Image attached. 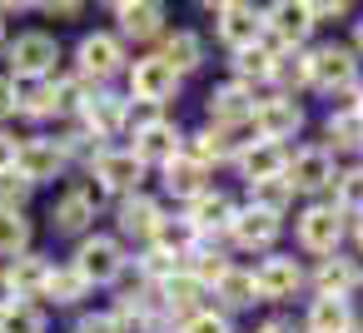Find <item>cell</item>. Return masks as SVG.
I'll list each match as a JSON object with an SVG mask.
<instances>
[{
  "instance_id": "1",
  "label": "cell",
  "mask_w": 363,
  "mask_h": 333,
  "mask_svg": "<svg viewBox=\"0 0 363 333\" xmlns=\"http://www.w3.org/2000/svg\"><path fill=\"white\" fill-rule=\"evenodd\" d=\"M70 269H75L90 288H105V283H120V278H125L130 259H125V244H120L115 234H85V239L75 244Z\"/></svg>"
},
{
  "instance_id": "2",
  "label": "cell",
  "mask_w": 363,
  "mask_h": 333,
  "mask_svg": "<svg viewBox=\"0 0 363 333\" xmlns=\"http://www.w3.org/2000/svg\"><path fill=\"white\" fill-rule=\"evenodd\" d=\"M308 85L318 95H348V90H358V55L348 45H318V50H308Z\"/></svg>"
},
{
  "instance_id": "3",
  "label": "cell",
  "mask_w": 363,
  "mask_h": 333,
  "mask_svg": "<svg viewBox=\"0 0 363 333\" xmlns=\"http://www.w3.org/2000/svg\"><path fill=\"white\" fill-rule=\"evenodd\" d=\"M6 60H11V75L16 80H50V70L60 60V45H55L50 30H21L6 45Z\"/></svg>"
},
{
  "instance_id": "4",
  "label": "cell",
  "mask_w": 363,
  "mask_h": 333,
  "mask_svg": "<svg viewBox=\"0 0 363 333\" xmlns=\"http://www.w3.org/2000/svg\"><path fill=\"white\" fill-rule=\"evenodd\" d=\"M130 154L150 169V164H169V159H179L184 154V130L169 120V115H155V120H145L140 130H130Z\"/></svg>"
},
{
  "instance_id": "5",
  "label": "cell",
  "mask_w": 363,
  "mask_h": 333,
  "mask_svg": "<svg viewBox=\"0 0 363 333\" xmlns=\"http://www.w3.org/2000/svg\"><path fill=\"white\" fill-rule=\"evenodd\" d=\"M174 95H179V75H174L160 55L130 60V105H155V110H164Z\"/></svg>"
},
{
  "instance_id": "6",
  "label": "cell",
  "mask_w": 363,
  "mask_h": 333,
  "mask_svg": "<svg viewBox=\"0 0 363 333\" xmlns=\"http://www.w3.org/2000/svg\"><path fill=\"white\" fill-rule=\"evenodd\" d=\"M75 65L85 80H110L120 70H130V55H125V40L110 35V30H90L80 45H75Z\"/></svg>"
},
{
  "instance_id": "7",
  "label": "cell",
  "mask_w": 363,
  "mask_h": 333,
  "mask_svg": "<svg viewBox=\"0 0 363 333\" xmlns=\"http://www.w3.org/2000/svg\"><path fill=\"white\" fill-rule=\"evenodd\" d=\"M294 239H298V249H308V254H338V244H343V214L333 209V204H308L298 219H294Z\"/></svg>"
},
{
  "instance_id": "8",
  "label": "cell",
  "mask_w": 363,
  "mask_h": 333,
  "mask_svg": "<svg viewBox=\"0 0 363 333\" xmlns=\"http://www.w3.org/2000/svg\"><path fill=\"white\" fill-rule=\"evenodd\" d=\"M284 179H289V189H294V194H318V189H333L338 169H333V154H328L323 145H303V149H294V154H289Z\"/></svg>"
},
{
  "instance_id": "9",
  "label": "cell",
  "mask_w": 363,
  "mask_h": 333,
  "mask_svg": "<svg viewBox=\"0 0 363 333\" xmlns=\"http://www.w3.org/2000/svg\"><path fill=\"white\" fill-rule=\"evenodd\" d=\"M308 30H313V16L303 0H279V6L264 11V40L274 50H298L308 40Z\"/></svg>"
},
{
  "instance_id": "10",
  "label": "cell",
  "mask_w": 363,
  "mask_h": 333,
  "mask_svg": "<svg viewBox=\"0 0 363 333\" xmlns=\"http://www.w3.org/2000/svg\"><path fill=\"white\" fill-rule=\"evenodd\" d=\"M303 130V105L294 95H269L254 105V135L269 140V145H284Z\"/></svg>"
},
{
  "instance_id": "11",
  "label": "cell",
  "mask_w": 363,
  "mask_h": 333,
  "mask_svg": "<svg viewBox=\"0 0 363 333\" xmlns=\"http://www.w3.org/2000/svg\"><path fill=\"white\" fill-rule=\"evenodd\" d=\"M214 35H219L229 50L259 45V40H264V11L239 6V0H224V6H214Z\"/></svg>"
},
{
  "instance_id": "12",
  "label": "cell",
  "mask_w": 363,
  "mask_h": 333,
  "mask_svg": "<svg viewBox=\"0 0 363 333\" xmlns=\"http://www.w3.org/2000/svg\"><path fill=\"white\" fill-rule=\"evenodd\" d=\"M80 130L95 140H110L130 125V95H110V90H90V100L80 105Z\"/></svg>"
},
{
  "instance_id": "13",
  "label": "cell",
  "mask_w": 363,
  "mask_h": 333,
  "mask_svg": "<svg viewBox=\"0 0 363 333\" xmlns=\"http://www.w3.org/2000/svg\"><path fill=\"white\" fill-rule=\"evenodd\" d=\"M90 179H95L105 194H110V189H115V194H140L145 164L130 154V145H125V149H110V145H105V149L95 154V164H90Z\"/></svg>"
},
{
  "instance_id": "14",
  "label": "cell",
  "mask_w": 363,
  "mask_h": 333,
  "mask_svg": "<svg viewBox=\"0 0 363 333\" xmlns=\"http://www.w3.org/2000/svg\"><path fill=\"white\" fill-rule=\"evenodd\" d=\"M254 278H259V298H264V303H284V298H294V293L308 283V273H303V264H298L294 254H269V259L254 269Z\"/></svg>"
},
{
  "instance_id": "15",
  "label": "cell",
  "mask_w": 363,
  "mask_h": 333,
  "mask_svg": "<svg viewBox=\"0 0 363 333\" xmlns=\"http://www.w3.org/2000/svg\"><path fill=\"white\" fill-rule=\"evenodd\" d=\"M254 90L249 85H239V80H224V85H214L209 90V100H204V110H209V120L219 125V130H239V125H254Z\"/></svg>"
},
{
  "instance_id": "16",
  "label": "cell",
  "mask_w": 363,
  "mask_h": 333,
  "mask_svg": "<svg viewBox=\"0 0 363 333\" xmlns=\"http://www.w3.org/2000/svg\"><path fill=\"white\" fill-rule=\"evenodd\" d=\"M65 149L55 145V140H21V154H16V174L35 189V184H50V179H60L65 174Z\"/></svg>"
},
{
  "instance_id": "17",
  "label": "cell",
  "mask_w": 363,
  "mask_h": 333,
  "mask_svg": "<svg viewBox=\"0 0 363 333\" xmlns=\"http://www.w3.org/2000/svg\"><path fill=\"white\" fill-rule=\"evenodd\" d=\"M115 224L125 239H140V244H155L160 224H164V209L150 199V194H125L120 209H115Z\"/></svg>"
},
{
  "instance_id": "18",
  "label": "cell",
  "mask_w": 363,
  "mask_h": 333,
  "mask_svg": "<svg viewBox=\"0 0 363 333\" xmlns=\"http://www.w3.org/2000/svg\"><path fill=\"white\" fill-rule=\"evenodd\" d=\"M234 214H239V204H234L224 189H204L199 199H189V214H184V219L194 224L199 239H209V234H229Z\"/></svg>"
},
{
  "instance_id": "19",
  "label": "cell",
  "mask_w": 363,
  "mask_h": 333,
  "mask_svg": "<svg viewBox=\"0 0 363 333\" xmlns=\"http://www.w3.org/2000/svg\"><path fill=\"white\" fill-rule=\"evenodd\" d=\"M234 169H239L249 184L284 179V169H289V149H284V145H269V140H254V145H244V149H239Z\"/></svg>"
},
{
  "instance_id": "20",
  "label": "cell",
  "mask_w": 363,
  "mask_h": 333,
  "mask_svg": "<svg viewBox=\"0 0 363 333\" xmlns=\"http://www.w3.org/2000/svg\"><path fill=\"white\" fill-rule=\"evenodd\" d=\"M50 273H55V264H50L45 254H21V259H11L6 283H11V293H16L21 303H30V298H45Z\"/></svg>"
},
{
  "instance_id": "21",
  "label": "cell",
  "mask_w": 363,
  "mask_h": 333,
  "mask_svg": "<svg viewBox=\"0 0 363 333\" xmlns=\"http://www.w3.org/2000/svg\"><path fill=\"white\" fill-rule=\"evenodd\" d=\"M249 145H254V140H249ZM239 149H244V145L234 140V130H219V125H209V130H199V135L184 140V154L199 159L204 169H209V164H234Z\"/></svg>"
},
{
  "instance_id": "22",
  "label": "cell",
  "mask_w": 363,
  "mask_h": 333,
  "mask_svg": "<svg viewBox=\"0 0 363 333\" xmlns=\"http://www.w3.org/2000/svg\"><path fill=\"white\" fill-rule=\"evenodd\" d=\"M279 229H284V219H274V214H264V209H239L234 214V224H229V239L239 244V249H269L274 239H279Z\"/></svg>"
},
{
  "instance_id": "23",
  "label": "cell",
  "mask_w": 363,
  "mask_h": 333,
  "mask_svg": "<svg viewBox=\"0 0 363 333\" xmlns=\"http://www.w3.org/2000/svg\"><path fill=\"white\" fill-rule=\"evenodd\" d=\"M204 293H209V283H199V278H194L189 269H179L174 278H164V283H160L164 313H169V318H179V323L199 313V298H204Z\"/></svg>"
},
{
  "instance_id": "24",
  "label": "cell",
  "mask_w": 363,
  "mask_h": 333,
  "mask_svg": "<svg viewBox=\"0 0 363 333\" xmlns=\"http://www.w3.org/2000/svg\"><path fill=\"white\" fill-rule=\"evenodd\" d=\"M214 298L224 303V313H239V308L264 303V298H259V278H254V269H239V264H229V269L214 278Z\"/></svg>"
},
{
  "instance_id": "25",
  "label": "cell",
  "mask_w": 363,
  "mask_h": 333,
  "mask_svg": "<svg viewBox=\"0 0 363 333\" xmlns=\"http://www.w3.org/2000/svg\"><path fill=\"white\" fill-rule=\"evenodd\" d=\"M115 21H120L125 35L155 40V35L164 30V6H155V0H120V6H115Z\"/></svg>"
},
{
  "instance_id": "26",
  "label": "cell",
  "mask_w": 363,
  "mask_h": 333,
  "mask_svg": "<svg viewBox=\"0 0 363 333\" xmlns=\"http://www.w3.org/2000/svg\"><path fill=\"white\" fill-rule=\"evenodd\" d=\"M90 219H95V204H90L85 189H65V194L55 199V209H50V229H55V234H80V239H85Z\"/></svg>"
},
{
  "instance_id": "27",
  "label": "cell",
  "mask_w": 363,
  "mask_h": 333,
  "mask_svg": "<svg viewBox=\"0 0 363 333\" xmlns=\"http://www.w3.org/2000/svg\"><path fill=\"white\" fill-rule=\"evenodd\" d=\"M164 189H169L174 199H199V194H204V189H214V184H209V169H204L199 159L179 154V159H169V164H164Z\"/></svg>"
},
{
  "instance_id": "28",
  "label": "cell",
  "mask_w": 363,
  "mask_h": 333,
  "mask_svg": "<svg viewBox=\"0 0 363 333\" xmlns=\"http://www.w3.org/2000/svg\"><path fill=\"white\" fill-rule=\"evenodd\" d=\"M353 283H358V264L343 259V254H328V259L313 269V288H318V298H348Z\"/></svg>"
},
{
  "instance_id": "29",
  "label": "cell",
  "mask_w": 363,
  "mask_h": 333,
  "mask_svg": "<svg viewBox=\"0 0 363 333\" xmlns=\"http://www.w3.org/2000/svg\"><path fill=\"white\" fill-rule=\"evenodd\" d=\"M303 333H353V303L348 298H313Z\"/></svg>"
},
{
  "instance_id": "30",
  "label": "cell",
  "mask_w": 363,
  "mask_h": 333,
  "mask_svg": "<svg viewBox=\"0 0 363 333\" xmlns=\"http://www.w3.org/2000/svg\"><path fill=\"white\" fill-rule=\"evenodd\" d=\"M160 60L184 80L189 70H199L204 65V40L194 35V30H174V35H164V50H160Z\"/></svg>"
},
{
  "instance_id": "31",
  "label": "cell",
  "mask_w": 363,
  "mask_h": 333,
  "mask_svg": "<svg viewBox=\"0 0 363 333\" xmlns=\"http://www.w3.org/2000/svg\"><path fill=\"white\" fill-rule=\"evenodd\" d=\"M323 135H328V154H348V149H363V115L348 105V110H333L323 120Z\"/></svg>"
},
{
  "instance_id": "32",
  "label": "cell",
  "mask_w": 363,
  "mask_h": 333,
  "mask_svg": "<svg viewBox=\"0 0 363 333\" xmlns=\"http://www.w3.org/2000/svg\"><path fill=\"white\" fill-rule=\"evenodd\" d=\"M274 55H279V50H274L269 40H259V45H249V50H234V80L254 90V80H269V75H274Z\"/></svg>"
},
{
  "instance_id": "33",
  "label": "cell",
  "mask_w": 363,
  "mask_h": 333,
  "mask_svg": "<svg viewBox=\"0 0 363 333\" xmlns=\"http://www.w3.org/2000/svg\"><path fill=\"white\" fill-rule=\"evenodd\" d=\"M11 80H16V75H11ZM16 115H26V120H50V115H55L50 80H16Z\"/></svg>"
},
{
  "instance_id": "34",
  "label": "cell",
  "mask_w": 363,
  "mask_h": 333,
  "mask_svg": "<svg viewBox=\"0 0 363 333\" xmlns=\"http://www.w3.org/2000/svg\"><path fill=\"white\" fill-rule=\"evenodd\" d=\"M269 80L279 85V95H298L308 85V50H279Z\"/></svg>"
},
{
  "instance_id": "35",
  "label": "cell",
  "mask_w": 363,
  "mask_h": 333,
  "mask_svg": "<svg viewBox=\"0 0 363 333\" xmlns=\"http://www.w3.org/2000/svg\"><path fill=\"white\" fill-rule=\"evenodd\" d=\"M30 239H35V224L26 214H0V259L30 254Z\"/></svg>"
},
{
  "instance_id": "36",
  "label": "cell",
  "mask_w": 363,
  "mask_h": 333,
  "mask_svg": "<svg viewBox=\"0 0 363 333\" xmlns=\"http://www.w3.org/2000/svg\"><path fill=\"white\" fill-rule=\"evenodd\" d=\"M249 204L274 214V219H284L294 209V189H289V179H264V184H249Z\"/></svg>"
},
{
  "instance_id": "37",
  "label": "cell",
  "mask_w": 363,
  "mask_h": 333,
  "mask_svg": "<svg viewBox=\"0 0 363 333\" xmlns=\"http://www.w3.org/2000/svg\"><path fill=\"white\" fill-rule=\"evenodd\" d=\"M155 249H164V254H174V259H189V254L199 249V234H194L189 219H164L160 234H155Z\"/></svg>"
},
{
  "instance_id": "38",
  "label": "cell",
  "mask_w": 363,
  "mask_h": 333,
  "mask_svg": "<svg viewBox=\"0 0 363 333\" xmlns=\"http://www.w3.org/2000/svg\"><path fill=\"white\" fill-rule=\"evenodd\" d=\"M85 293H90V283H85V278H80V273H75L70 264L50 273V288H45V298H50L55 308H75V303H80Z\"/></svg>"
},
{
  "instance_id": "39",
  "label": "cell",
  "mask_w": 363,
  "mask_h": 333,
  "mask_svg": "<svg viewBox=\"0 0 363 333\" xmlns=\"http://www.w3.org/2000/svg\"><path fill=\"white\" fill-rule=\"evenodd\" d=\"M0 333H45V308L16 298L6 313H0Z\"/></svg>"
},
{
  "instance_id": "40",
  "label": "cell",
  "mask_w": 363,
  "mask_h": 333,
  "mask_svg": "<svg viewBox=\"0 0 363 333\" xmlns=\"http://www.w3.org/2000/svg\"><path fill=\"white\" fill-rule=\"evenodd\" d=\"M333 209L338 214H363V169H343L333 179Z\"/></svg>"
},
{
  "instance_id": "41",
  "label": "cell",
  "mask_w": 363,
  "mask_h": 333,
  "mask_svg": "<svg viewBox=\"0 0 363 333\" xmlns=\"http://www.w3.org/2000/svg\"><path fill=\"white\" fill-rule=\"evenodd\" d=\"M184 269H189L199 283H214V278L229 269V259H224V249H214V244H204V239H199V249L189 254V264H184Z\"/></svg>"
},
{
  "instance_id": "42",
  "label": "cell",
  "mask_w": 363,
  "mask_h": 333,
  "mask_svg": "<svg viewBox=\"0 0 363 333\" xmlns=\"http://www.w3.org/2000/svg\"><path fill=\"white\" fill-rule=\"evenodd\" d=\"M26 199H30V184L16 169H6L0 174V214H26Z\"/></svg>"
},
{
  "instance_id": "43",
  "label": "cell",
  "mask_w": 363,
  "mask_h": 333,
  "mask_svg": "<svg viewBox=\"0 0 363 333\" xmlns=\"http://www.w3.org/2000/svg\"><path fill=\"white\" fill-rule=\"evenodd\" d=\"M184 333H234L224 308H199L194 318H184Z\"/></svg>"
},
{
  "instance_id": "44",
  "label": "cell",
  "mask_w": 363,
  "mask_h": 333,
  "mask_svg": "<svg viewBox=\"0 0 363 333\" xmlns=\"http://www.w3.org/2000/svg\"><path fill=\"white\" fill-rule=\"evenodd\" d=\"M75 333H130L115 313H85L80 323H75Z\"/></svg>"
},
{
  "instance_id": "45",
  "label": "cell",
  "mask_w": 363,
  "mask_h": 333,
  "mask_svg": "<svg viewBox=\"0 0 363 333\" xmlns=\"http://www.w3.org/2000/svg\"><path fill=\"white\" fill-rule=\"evenodd\" d=\"M308 16H313V26H328V21H343V16H348V6H343V0H333V6H328V0H313Z\"/></svg>"
},
{
  "instance_id": "46",
  "label": "cell",
  "mask_w": 363,
  "mask_h": 333,
  "mask_svg": "<svg viewBox=\"0 0 363 333\" xmlns=\"http://www.w3.org/2000/svg\"><path fill=\"white\" fill-rule=\"evenodd\" d=\"M16 154H21L16 135H11V130H0V174H6V169H16Z\"/></svg>"
},
{
  "instance_id": "47",
  "label": "cell",
  "mask_w": 363,
  "mask_h": 333,
  "mask_svg": "<svg viewBox=\"0 0 363 333\" xmlns=\"http://www.w3.org/2000/svg\"><path fill=\"white\" fill-rule=\"evenodd\" d=\"M16 115V80L11 75H0V120Z\"/></svg>"
},
{
  "instance_id": "48",
  "label": "cell",
  "mask_w": 363,
  "mask_h": 333,
  "mask_svg": "<svg viewBox=\"0 0 363 333\" xmlns=\"http://www.w3.org/2000/svg\"><path fill=\"white\" fill-rule=\"evenodd\" d=\"M40 16H50V21H75V16H85V6H40Z\"/></svg>"
},
{
  "instance_id": "49",
  "label": "cell",
  "mask_w": 363,
  "mask_h": 333,
  "mask_svg": "<svg viewBox=\"0 0 363 333\" xmlns=\"http://www.w3.org/2000/svg\"><path fill=\"white\" fill-rule=\"evenodd\" d=\"M254 333H294V328H289V323H284V318H269V323H259V328H254Z\"/></svg>"
},
{
  "instance_id": "50",
  "label": "cell",
  "mask_w": 363,
  "mask_h": 333,
  "mask_svg": "<svg viewBox=\"0 0 363 333\" xmlns=\"http://www.w3.org/2000/svg\"><path fill=\"white\" fill-rule=\"evenodd\" d=\"M11 303H16V293H11V283H6V273H0V313H6Z\"/></svg>"
},
{
  "instance_id": "51",
  "label": "cell",
  "mask_w": 363,
  "mask_h": 333,
  "mask_svg": "<svg viewBox=\"0 0 363 333\" xmlns=\"http://www.w3.org/2000/svg\"><path fill=\"white\" fill-rule=\"evenodd\" d=\"M353 55H363V21H358V30H353Z\"/></svg>"
},
{
  "instance_id": "52",
  "label": "cell",
  "mask_w": 363,
  "mask_h": 333,
  "mask_svg": "<svg viewBox=\"0 0 363 333\" xmlns=\"http://www.w3.org/2000/svg\"><path fill=\"white\" fill-rule=\"evenodd\" d=\"M353 239H358V249H363V214L353 219Z\"/></svg>"
},
{
  "instance_id": "53",
  "label": "cell",
  "mask_w": 363,
  "mask_h": 333,
  "mask_svg": "<svg viewBox=\"0 0 363 333\" xmlns=\"http://www.w3.org/2000/svg\"><path fill=\"white\" fill-rule=\"evenodd\" d=\"M353 110L363 115V80H358V90H353Z\"/></svg>"
},
{
  "instance_id": "54",
  "label": "cell",
  "mask_w": 363,
  "mask_h": 333,
  "mask_svg": "<svg viewBox=\"0 0 363 333\" xmlns=\"http://www.w3.org/2000/svg\"><path fill=\"white\" fill-rule=\"evenodd\" d=\"M0 50H6V11H0Z\"/></svg>"
}]
</instances>
